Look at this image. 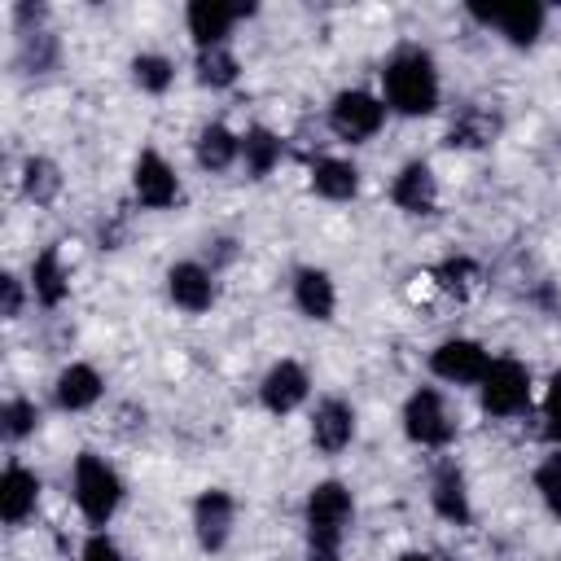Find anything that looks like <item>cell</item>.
<instances>
[{
  "instance_id": "obj_1",
  "label": "cell",
  "mask_w": 561,
  "mask_h": 561,
  "mask_svg": "<svg viewBox=\"0 0 561 561\" xmlns=\"http://www.w3.org/2000/svg\"><path fill=\"white\" fill-rule=\"evenodd\" d=\"M377 92L386 101L390 114L399 118H430L443 101V75H438V61L430 48L421 44H399L381 70H377Z\"/></svg>"
},
{
  "instance_id": "obj_2",
  "label": "cell",
  "mask_w": 561,
  "mask_h": 561,
  "mask_svg": "<svg viewBox=\"0 0 561 561\" xmlns=\"http://www.w3.org/2000/svg\"><path fill=\"white\" fill-rule=\"evenodd\" d=\"M355 526V495L346 482L324 478L307 491L302 500V539H307V561H342L346 535Z\"/></svg>"
},
{
  "instance_id": "obj_3",
  "label": "cell",
  "mask_w": 561,
  "mask_h": 561,
  "mask_svg": "<svg viewBox=\"0 0 561 561\" xmlns=\"http://www.w3.org/2000/svg\"><path fill=\"white\" fill-rule=\"evenodd\" d=\"M70 500L92 530H105L127 500V482L101 451H79L70 465Z\"/></svg>"
},
{
  "instance_id": "obj_4",
  "label": "cell",
  "mask_w": 561,
  "mask_h": 561,
  "mask_svg": "<svg viewBox=\"0 0 561 561\" xmlns=\"http://www.w3.org/2000/svg\"><path fill=\"white\" fill-rule=\"evenodd\" d=\"M478 408L491 421H517L535 408V377L522 359L513 355H495L486 377L478 381Z\"/></svg>"
},
{
  "instance_id": "obj_5",
  "label": "cell",
  "mask_w": 561,
  "mask_h": 561,
  "mask_svg": "<svg viewBox=\"0 0 561 561\" xmlns=\"http://www.w3.org/2000/svg\"><path fill=\"white\" fill-rule=\"evenodd\" d=\"M399 421H403V438L412 447H425V451H447L460 434V421H456V412L438 386H416L403 399Z\"/></svg>"
},
{
  "instance_id": "obj_6",
  "label": "cell",
  "mask_w": 561,
  "mask_h": 561,
  "mask_svg": "<svg viewBox=\"0 0 561 561\" xmlns=\"http://www.w3.org/2000/svg\"><path fill=\"white\" fill-rule=\"evenodd\" d=\"M386 101L381 92L368 88H342L333 92V101L324 105V127L333 131V140L342 145H368L381 127H386Z\"/></svg>"
},
{
  "instance_id": "obj_7",
  "label": "cell",
  "mask_w": 561,
  "mask_h": 561,
  "mask_svg": "<svg viewBox=\"0 0 561 561\" xmlns=\"http://www.w3.org/2000/svg\"><path fill=\"white\" fill-rule=\"evenodd\" d=\"M469 18L486 31H495L508 48H535L548 22V9L535 0H517V4H469Z\"/></svg>"
},
{
  "instance_id": "obj_8",
  "label": "cell",
  "mask_w": 561,
  "mask_h": 561,
  "mask_svg": "<svg viewBox=\"0 0 561 561\" xmlns=\"http://www.w3.org/2000/svg\"><path fill=\"white\" fill-rule=\"evenodd\" d=\"M180 197H184V188H180L175 167L167 162V153L145 145L131 162V202L140 210H171V206H180Z\"/></svg>"
},
{
  "instance_id": "obj_9",
  "label": "cell",
  "mask_w": 561,
  "mask_h": 561,
  "mask_svg": "<svg viewBox=\"0 0 561 561\" xmlns=\"http://www.w3.org/2000/svg\"><path fill=\"white\" fill-rule=\"evenodd\" d=\"M491 359H495V355H491L478 337H443V342L430 351V373H434L443 386H469V390H478V381L486 377Z\"/></svg>"
},
{
  "instance_id": "obj_10",
  "label": "cell",
  "mask_w": 561,
  "mask_h": 561,
  "mask_svg": "<svg viewBox=\"0 0 561 561\" xmlns=\"http://www.w3.org/2000/svg\"><path fill=\"white\" fill-rule=\"evenodd\" d=\"M188 526H193V539H197L202 552H210V557L224 552L232 530H237V500H232V491H224V486L197 491V500L188 508Z\"/></svg>"
},
{
  "instance_id": "obj_11",
  "label": "cell",
  "mask_w": 561,
  "mask_h": 561,
  "mask_svg": "<svg viewBox=\"0 0 561 561\" xmlns=\"http://www.w3.org/2000/svg\"><path fill=\"white\" fill-rule=\"evenodd\" d=\"M355 430H359V421H355V403L351 399H342V394L316 399V408L307 416V434H311V447L320 456H342L355 443Z\"/></svg>"
},
{
  "instance_id": "obj_12",
  "label": "cell",
  "mask_w": 561,
  "mask_h": 561,
  "mask_svg": "<svg viewBox=\"0 0 561 561\" xmlns=\"http://www.w3.org/2000/svg\"><path fill=\"white\" fill-rule=\"evenodd\" d=\"M167 298L184 316H206L219 298V276L202 259H180L167 267Z\"/></svg>"
},
{
  "instance_id": "obj_13",
  "label": "cell",
  "mask_w": 561,
  "mask_h": 561,
  "mask_svg": "<svg viewBox=\"0 0 561 561\" xmlns=\"http://www.w3.org/2000/svg\"><path fill=\"white\" fill-rule=\"evenodd\" d=\"M311 399V373L302 359H276L259 381V403L272 416H294Z\"/></svg>"
},
{
  "instance_id": "obj_14",
  "label": "cell",
  "mask_w": 561,
  "mask_h": 561,
  "mask_svg": "<svg viewBox=\"0 0 561 561\" xmlns=\"http://www.w3.org/2000/svg\"><path fill=\"white\" fill-rule=\"evenodd\" d=\"M39 495H44V478L22 465V460H9L4 473H0V522L9 530L26 526L35 513H39Z\"/></svg>"
},
{
  "instance_id": "obj_15",
  "label": "cell",
  "mask_w": 561,
  "mask_h": 561,
  "mask_svg": "<svg viewBox=\"0 0 561 561\" xmlns=\"http://www.w3.org/2000/svg\"><path fill=\"white\" fill-rule=\"evenodd\" d=\"M430 508L451 526H469L473 522V495H469V478H465L460 460L443 456L430 469Z\"/></svg>"
},
{
  "instance_id": "obj_16",
  "label": "cell",
  "mask_w": 561,
  "mask_h": 561,
  "mask_svg": "<svg viewBox=\"0 0 561 561\" xmlns=\"http://www.w3.org/2000/svg\"><path fill=\"white\" fill-rule=\"evenodd\" d=\"M254 4H228V0H193L184 9V26L193 35V48H215L232 39V26L250 18Z\"/></svg>"
},
{
  "instance_id": "obj_17",
  "label": "cell",
  "mask_w": 561,
  "mask_h": 561,
  "mask_svg": "<svg viewBox=\"0 0 561 561\" xmlns=\"http://www.w3.org/2000/svg\"><path fill=\"white\" fill-rule=\"evenodd\" d=\"M390 202H394V210H403L412 219L434 215L438 210V175H434V167L425 158L403 162L394 171V180H390Z\"/></svg>"
},
{
  "instance_id": "obj_18",
  "label": "cell",
  "mask_w": 561,
  "mask_h": 561,
  "mask_svg": "<svg viewBox=\"0 0 561 561\" xmlns=\"http://www.w3.org/2000/svg\"><path fill=\"white\" fill-rule=\"evenodd\" d=\"M289 298H294L298 316H307V320H316V324H329L333 311H337V285H333V276H329L324 267H316V263L294 267V276H289Z\"/></svg>"
},
{
  "instance_id": "obj_19",
  "label": "cell",
  "mask_w": 561,
  "mask_h": 561,
  "mask_svg": "<svg viewBox=\"0 0 561 561\" xmlns=\"http://www.w3.org/2000/svg\"><path fill=\"white\" fill-rule=\"evenodd\" d=\"M101 394H105V377L88 364V359H70L57 377H53V408L57 412H88V408H96L101 403Z\"/></svg>"
},
{
  "instance_id": "obj_20",
  "label": "cell",
  "mask_w": 561,
  "mask_h": 561,
  "mask_svg": "<svg viewBox=\"0 0 561 561\" xmlns=\"http://www.w3.org/2000/svg\"><path fill=\"white\" fill-rule=\"evenodd\" d=\"M26 285H31V302H39L44 311H57V307L70 298V267H66V259H61L57 245H44V250L31 259Z\"/></svg>"
},
{
  "instance_id": "obj_21",
  "label": "cell",
  "mask_w": 561,
  "mask_h": 561,
  "mask_svg": "<svg viewBox=\"0 0 561 561\" xmlns=\"http://www.w3.org/2000/svg\"><path fill=\"white\" fill-rule=\"evenodd\" d=\"M193 162L206 175H224V171L241 167V131H232L228 123H206L193 140Z\"/></svg>"
},
{
  "instance_id": "obj_22",
  "label": "cell",
  "mask_w": 561,
  "mask_h": 561,
  "mask_svg": "<svg viewBox=\"0 0 561 561\" xmlns=\"http://www.w3.org/2000/svg\"><path fill=\"white\" fill-rule=\"evenodd\" d=\"M280 162H285V140H280V131H272V127H263V123H250V127L241 131V167H245V175H250V180H267Z\"/></svg>"
},
{
  "instance_id": "obj_23",
  "label": "cell",
  "mask_w": 561,
  "mask_h": 561,
  "mask_svg": "<svg viewBox=\"0 0 561 561\" xmlns=\"http://www.w3.org/2000/svg\"><path fill=\"white\" fill-rule=\"evenodd\" d=\"M500 136V114L495 110H486V105H460L456 110V118L447 123V145L451 149H482V145H491Z\"/></svg>"
},
{
  "instance_id": "obj_24",
  "label": "cell",
  "mask_w": 561,
  "mask_h": 561,
  "mask_svg": "<svg viewBox=\"0 0 561 561\" xmlns=\"http://www.w3.org/2000/svg\"><path fill=\"white\" fill-rule=\"evenodd\" d=\"M311 193L324 202H351L359 193V167L351 158L324 153L311 162Z\"/></svg>"
},
{
  "instance_id": "obj_25",
  "label": "cell",
  "mask_w": 561,
  "mask_h": 561,
  "mask_svg": "<svg viewBox=\"0 0 561 561\" xmlns=\"http://www.w3.org/2000/svg\"><path fill=\"white\" fill-rule=\"evenodd\" d=\"M193 79L210 92H228L241 79V61L232 53V44H215V48H197L193 53Z\"/></svg>"
},
{
  "instance_id": "obj_26",
  "label": "cell",
  "mask_w": 561,
  "mask_h": 561,
  "mask_svg": "<svg viewBox=\"0 0 561 561\" xmlns=\"http://www.w3.org/2000/svg\"><path fill=\"white\" fill-rule=\"evenodd\" d=\"M18 184H22V197L26 202H35V206H53L57 197H61V167L53 162V158H44V153H31L26 162H22V175H18Z\"/></svg>"
},
{
  "instance_id": "obj_27",
  "label": "cell",
  "mask_w": 561,
  "mask_h": 561,
  "mask_svg": "<svg viewBox=\"0 0 561 561\" xmlns=\"http://www.w3.org/2000/svg\"><path fill=\"white\" fill-rule=\"evenodd\" d=\"M57 61H61V44H57V35L48 26L44 31H31V35H18L13 66L22 75H48V70H57Z\"/></svg>"
},
{
  "instance_id": "obj_28",
  "label": "cell",
  "mask_w": 561,
  "mask_h": 561,
  "mask_svg": "<svg viewBox=\"0 0 561 561\" xmlns=\"http://www.w3.org/2000/svg\"><path fill=\"white\" fill-rule=\"evenodd\" d=\"M127 70H131V83H136L140 92H149V96H162V92L175 83V61H171L167 53H153V48H149V53H136Z\"/></svg>"
},
{
  "instance_id": "obj_29",
  "label": "cell",
  "mask_w": 561,
  "mask_h": 561,
  "mask_svg": "<svg viewBox=\"0 0 561 561\" xmlns=\"http://www.w3.org/2000/svg\"><path fill=\"white\" fill-rule=\"evenodd\" d=\"M39 403L31 399V394H9L4 403H0V434H4V443H22V438H31L35 430H39Z\"/></svg>"
},
{
  "instance_id": "obj_30",
  "label": "cell",
  "mask_w": 561,
  "mask_h": 561,
  "mask_svg": "<svg viewBox=\"0 0 561 561\" xmlns=\"http://www.w3.org/2000/svg\"><path fill=\"white\" fill-rule=\"evenodd\" d=\"M535 495H539V504L561 522V447L548 451V456L535 465Z\"/></svg>"
},
{
  "instance_id": "obj_31",
  "label": "cell",
  "mask_w": 561,
  "mask_h": 561,
  "mask_svg": "<svg viewBox=\"0 0 561 561\" xmlns=\"http://www.w3.org/2000/svg\"><path fill=\"white\" fill-rule=\"evenodd\" d=\"M473 276H478V263L469 259V254H456V259H443L438 267H434V280L447 289V294H465L469 285H473Z\"/></svg>"
},
{
  "instance_id": "obj_32",
  "label": "cell",
  "mask_w": 561,
  "mask_h": 561,
  "mask_svg": "<svg viewBox=\"0 0 561 561\" xmlns=\"http://www.w3.org/2000/svg\"><path fill=\"white\" fill-rule=\"evenodd\" d=\"M26 298H31V285H26L18 272H4V276H0V316H4V320H22Z\"/></svg>"
},
{
  "instance_id": "obj_33",
  "label": "cell",
  "mask_w": 561,
  "mask_h": 561,
  "mask_svg": "<svg viewBox=\"0 0 561 561\" xmlns=\"http://www.w3.org/2000/svg\"><path fill=\"white\" fill-rule=\"evenodd\" d=\"M543 434L561 447V368L552 373V381L543 390Z\"/></svg>"
},
{
  "instance_id": "obj_34",
  "label": "cell",
  "mask_w": 561,
  "mask_h": 561,
  "mask_svg": "<svg viewBox=\"0 0 561 561\" xmlns=\"http://www.w3.org/2000/svg\"><path fill=\"white\" fill-rule=\"evenodd\" d=\"M75 561H127V557H123V548L114 543L110 530H92V535L83 539V548H79Z\"/></svg>"
},
{
  "instance_id": "obj_35",
  "label": "cell",
  "mask_w": 561,
  "mask_h": 561,
  "mask_svg": "<svg viewBox=\"0 0 561 561\" xmlns=\"http://www.w3.org/2000/svg\"><path fill=\"white\" fill-rule=\"evenodd\" d=\"M232 259H237V241H232V237H210V241H206V259H202V263H206L215 276H219V267H228Z\"/></svg>"
},
{
  "instance_id": "obj_36",
  "label": "cell",
  "mask_w": 561,
  "mask_h": 561,
  "mask_svg": "<svg viewBox=\"0 0 561 561\" xmlns=\"http://www.w3.org/2000/svg\"><path fill=\"white\" fill-rule=\"evenodd\" d=\"M399 561H447V557H438V552H403Z\"/></svg>"
}]
</instances>
